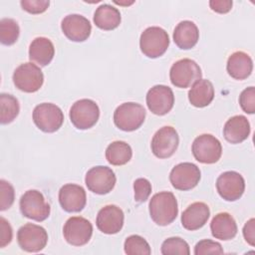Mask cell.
<instances>
[{
	"mask_svg": "<svg viewBox=\"0 0 255 255\" xmlns=\"http://www.w3.org/2000/svg\"><path fill=\"white\" fill-rule=\"evenodd\" d=\"M148 208L151 219L159 226L172 223L178 214L177 200L169 191L155 193L149 200Z\"/></svg>",
	"mask_w": 255,
	"mask_h": 255,
	"instance_id": "cell-1",
	"label": "cell"
},
{
	"mask_svg": "<svg viewBox=\"0 0 255 255\" xmlns=\"http://www.w3.org/2000/svg\"><path fill=\"white\" fill-rule=\"evenodd\" d=\"M169 46L167 32L157 26L146 28L140 35L139 48L144 56L155 59L162 56Z\"/></svg>",
	"mask_w": 255,
	"mask_h": 255,
	"instance_id": "cell-2",
	"label": "cell"
},
{
	"mask_svg": "<svg viewBox=\"0 0 255 255\" xmlns=\"http://www.w3.org/2000/svg\"><path fill=\"white\" fill-rule=\"evenodd\" d=\"M144 108L133 102L120 105L114 113V123L122 130L133 131L141 127L145 120Z\"/></svg>",
	"mask_w": 255,
	"mask_h": 255,
	"instance_id": "cell-3",
	"label": "cell"
},
{
	"mask_svg": "<svg viewBox=\"0 0 255 255\" xmlns=\"http://www.w3.org/2000/svg\"><path fill=\"white\" fill-rule=\"evenodd\" d=\"M20 211L23 216L41 222L46 220L51 211L50 204L45 200L44 195L36 190H27L20 198Z\"/></svg>",
	"mask_w": 255,
	"mask_h": 255,
	"instance_id": "cell-4",
	"label": "cell"
},
{
	"mask_svg": "<svg viewBox=\"0 0 255 255\" xmlns=\"http://www.w3.org/2000/svg\"><path fill=\"white\" fill-rule=\"evenodd\" d=\"M202 77L199 65L191 59H181L176 61L170 68L169 79L173 86L185 89L192 86Z\"/></svg>",
	"mask_w": 255,
	"mask_h": 255,
	"instance_id": "cell-5",
	"label": "cell"
},
{
	"mask_svg": "<svg viewBox=\"0 0 255 255\" xmlns=\"http://www.w3.org/2000/svg\"><path fill=\"white\" fill-rule=\"evenodd\" d=\"M69 116L75 128L88 129L97 124L100 118V109L95 101L82 99L73 104Z\"/></svg>",
	"mask_w": 255,
	"mask_h": 255,
	"instance_id": "cell-6",
	"label": "cell"
},
{
	"mask_svg": "<svg viewBox=\"0 0 255 255\" xmlns=\"http://www.w3.org/2000/svg\"><path fill=\"white\" fill-rule=\"evenodd\" d=\"M33 122L42 131L55 132L64 123V114L55 104L42 103L33 111Z\"/></svg>",
	"mask_w": 255,
	"mask_h": 255,
	"instance_id": "cell-7",
	"label": "cell"
},
{
	"mask_svg": "<svg viewBox=\"0 0 255 255\" xmlns=\"http://www.w3.org/2000/svg\"><path fill=\"white\" fill-rule=\"evenodd\" d=\"M13 83L17 89L25 93H35L44 83L41 69L32 62L21 64L13 73Z\"/></svg>",
	"mask_w": 255,
	"mask_h": 255,
	"instance_id": "cell-8",
	"label": "cell"
},
{
	"mask_svg": "<svg viewBox=\"0 0 255 255\" xmlns=\"http://www.w3.org/2000/svg\"><path fill=\"white\" fill-rule=\"evenodd\" d=\"M191 150L197 161L212 164L220 159L222 154V145L214 135L210 133H203L193 140Z\"/></svg>",
	"mask_w": 255,
	"mask_h": 255,
	"instance_id": "cell-9",
	"label": "cell"
},
{
	"mask_svg": "<svg viewBox=\"0 0 255 255\" xmlns=\"http://www.w3.org/2000/svg\"><path fill=\"white\" fill-rule=\"evenodd\" d=\"M17 241L20 248L26 252H39L48 242V233L40 225L27 223L21 226L17 232Z\"/></svg>",
	"mask_w": 255,
	"mask_h": 255,
	"instance_id": "cell-10",
	"label": "cell"
},
{
	"mask_svg": "<svg viewBox=\"0 0 255 255\" xmlns=\"http://www.w3.org/2000/svg\"><path fill=\"white\" fill-rule=\"evenodd\" d=\"M117 177L112 168L104 165L94 166L88 170L85 183L88 189L96 194L104 195L111 192L116 185Z\"/></svg>",
	"mask_w": 255,
	"mask_h": 255,
	"instance_id": "cell-11",
	"label": "cell"
},
{
	"mask_svg": "<svg viewBox=\"0 0 255 255\" xmlns=\"http://www.w3.org/2000/svg\"><path fill=\"white\" fill-rule=\"evenodd\" d=\"M63 235L69 244L83 246L92 238L93 225L88 219L82 216H73L66 221L63 228Z\"/></svg>",
	"mask_w": 255,
	"mask_h": 255,
	"instance_id": "cell-12",
	"label": "cell"
},
{
	"mask_svg": "<svg viewBox=\"0 0 255 255\" xmlns=\"http://www.w3.org/2000/svg\"><path fill=\"white\" fill-rule=\"evenodd\" d=\"M179 143L178 133L174 128L165 126L160 128L153 135L150 143L152 153L158 158H168L177 149Z\"/></svg>",
	"mask_w": 255,
	"mask_h": 255,
	"instance_id": "cell-13",
	"label": "cell"
},
{
	"mask_svg": "<svg viewBox=\"0 0 255 255\" xmlns=\"http://www.w3.org/2000/svg\"><path fill=\"white\" fill-rule=\"evenodd\" d=\"M201 172L197 165L191 162H181L176 164L169 173V181L177 190H190L194 188L200 180Z\"/></svg>",
	"mask_w": 255,
	"mask_h": 255,
	"instance_id": "cell-14",
	"label": "cell"
},
{
	"mask_svg": "<svg viewBox=\"0 0 255 255\" xmlns=\"http://www.w3.org/2000/svg\"><path fill=\"white\" fill-rule=\"evenodd\" d=\"M216 189L219 195L226 201H235L244 193L245 181L239 172L233 170L225 171L218 176Z\"/></svg>",
	"mask_w": 255,
	"mask_h": 255,
	"instance_id": "cell-15",
	"label": "cell"
},
{
	"mask_svg": "<svg viewBox=\"0 0 255 255\" xmlns=\"http://www.w3.org/2000/svg\"><path fill=\"white\" fill-rule=\"evenodd\" d=\"M146 105L152 114L157 116L166 115L171 111L174 105L172 90L165 85L152 87L146 94Z\"/></svg>",
	"mask_w": 255,
	"mask_h": 255,
	"instance_id": "cell-16",
	"label": "cell"
},
{
	"mask_svg": "<svg viewBox=\"0 0 255 255\" xmlns=\"http://www.w3.org/2000/svg\"><path fill=\"white\" fill-rule=\"evenodd\" d=\"M124 211L117 205L110 204L100 209L97 215L96 224L98 229L105 234L119 233L124 226Z\"/></svg>",
	"mask_w": 255,
	"mask_h": 255,
	"instance_id": "cell-17",
	"label": "cell"
},
{
	"mask_svg": "<svg viewBox=\"0 0 255 255\" xmlns=\"http://www.w3.org/2000/svg\"><path fill=\"white\" fill-rule=\"evenodd\" d=\"M61 29L69 40L84 42L91 35L92 25L86 17L79 14H70L62 20Z\"/></svg>",
	"mask_w": 255,
	"mask_h": 255,
	"instance_id": "cell-18",
	"label": "cell"
},
{
	"mask_svg": "<svg viewBox=\"0 0 255 255\" xmlns=\"http://www.w3.org/2000/svg\"><path fill=\"white\" fill-rule=\"evenodd\" d=\"M59 202L67 212H80L87 203L86 191L81 185L67 183L59 190Z\"/></svg>",
	"mask_w": 255,
	"mask_h": 255,
	"instance_id": "cell-19",
	"label": "cell"
},
{
	"mask_svg": "<svg viewBox=\"0 0 255 255\" xmlns=\"http://www.w3.org/2000/svg\"><path fill=\"white\" fill-rule=\"evenodd\" d=\"M210 215V210L204 202L191 203L181 214V224L189 231L197 230L205 225Z\"/></svg>",
	"mask_w": 255,
	"mask_h": 255,
	"instance_id": "cell-20",
	"label": "cell"
},
{
	"mask_svg": "<svg viewBox=\"0 0 255 255\" xmlns=\"http://www.w3.org/2000/svg\"><path fill=\"white\" fill-rule=\"evenodd\" d=\"M250 124L244 116L231 117L224 125L223 135L224 138L233 144L244 141L250 134Z\"/></svg>",
	"mask_w": 255,
	"mask_h": 255,
	"instance_id": "cell-21",
	"label": "cell"
},
{
	"mask_svg": "<svg viewBox=\"0 0 255 255\" xmlns=\"http://www.w3.org/2000/svg\"><path fill=\"white\" fill-rule=\"evenodd\" d=\"M226 70L231 78L239 81L245 80L252 73L253 61L247 53L236 51L229 56Z\"/></svg>",
	"mask_w": 255,
	"mask_h": 255,
	"instance_id": "cell-22",
	"label": "cell"
},
{
	"mask_svg": "<svg viewBox=\"0 0 255 255\" xmlns=\"http://www.w3.org/2000/svg\"><path fill=\"white\" fill-rule=\"evenodd\" d=\"M210 230L212 236L216 239L227 241L236 236L237 224L232 215L227 212H220L212 218Z\"/></svg>",
	"mask_w": 255,
	"mask_h": 255,
	"instance_id": "cell-23",
	"label": "cell"
},
{
	"mask_svg": "<svg viewBox=\"0 0 255 255\" xmlns=\"http://www.w3.org/2000/svg\"><path fill=\"white\" fill-rule=\"evenodd\" d=\"M55 55V47L52 41L46 37L35 38L29 47V59L31 62L45 67L51 63Z\"/></svg>",
	"mask_w": 255,
	"mask_h": 255,
	"instance_id": "cell-24",
	"label": "cell"
},
{
	"mask_svg": "<svg viewBox=\"0 0 255 255\" xmlns=\"http://www.w3.org/2000/svg\"><path fill=\"white\" fill-rule=\"evenodd\" d=\"M198 39L199 31L192 21H181L173 31V41L175 45L182 50H189L193 48L198 42Z\"/></svg>",
	"mask_w": 255,
	"mask_h": 255,
	"instance_id": "cell-25",
	"label": "cell"
},
{
	"mask_svg": "<svg viewBox=\"0 0 255 255\" xmlns=\"http://www.w3.org/2000/svg\"><path fill=\"white\" fill-rule=\"evenodd\" d=\"M214 99V88L209 80L200 79L195 82L188 92L190 104L196 108L207 107Z\"/></svg>",
	"mask_w": 255,
	"mask_h": 255,
	"instance_id": "cell-26",
	"label": "cell"
},
{
	"mask_svg": "<svg viewBox=\"0 0 255 255\" xmlns=\"http://www.w3.org/2000/svg\"><path fill=\"white\" fill-rule=\"evenodd\" d=\"M121 21L120 11L110 4H102L96 9L94 14L95 25L105 31L116 29L121 24Z\"/></svg>",
	"mask_w": 255,
	"mask_h": 255,
	"instance_id": "cell-27",
	"label": "cell"
},
{
	"mask_svg": "<svg viewBox=\"0 0 255 255\" xmlns=\"http://www.w3.org/2000/svg\"><path fill=\"white\" fill-rule=\"evenodd\" d=\"M131 156L132 150L130 145L123 140L113 141L106 149V158L112 165H124L130 160Z\"/></svg>",
	"mask_w": 255,
	"mask_h": 255,
	"instance_id": "cell-28",
	"label": "cell"
},
{
	"mask_svg": "<svg viewBox=\"0 0 255 255\" xmlns=\"http://www.w3.org/2000/svg\"><path fill=\"white\" fill-rule=\"evenodd\" d=\"M0 121L2 125H7L13 122L20 112L18 100L12 95L2 93L0 95Z\"/></svg>",
	"mask_w": 255,
	"mask_h": 255,
	"instance_id": "cell-29",
	"label": "cell"
},
{
	"mask_svg": "<svg viewBox=\"0 0 255 255\" xmlns=\"http://www.w3.org/2000/svg\"><path fill=\"white\" fill-rule=\"evenodd\" d=\"M20 28L12 18H3L0 21V41L3 45L11 46L18 40Z\"/></svg>",
	"mask_w": 255,
	"mask_h": 255,
	"instance_id": "cell-30",
	"label": "cell"
},
{
	"mask_svg": "<svg viewBox=\"0 0 255 255\" xmlns=\"http://www.w3.org/2000/svg\"><path fill=\"white\" fill-rule=\"evenodd\" d=\"M124 249L128 255H149L151 253L149 244L139 235L128 236L125 241Z\"/></svg>",
	"mask_w": 255,
	"mask_h": 255,
	"instance_id": "cell-31",
	"label": "cell"
},
{
	"mask_svg": "<svg viewBox=\"0 0 255 255\" xmlns=\"http://www.w3.org/2000/svg\"><path fill=\"white\" fill-rule=\"evenodd\" d=\"M161 254L163 255H189L188 243L180 237H170L165 239L161 244Z\"/></svg>",
	"mask_w": 255,
	"mask_h": 255,
	"instance_id": "cell-32",
	"label": "cell"
},
{
	"mask_svg": "<svg viewBox=\"0 0 255 255\" xmlns=\"http://www.w3.org/2000/svg\"><path fill=\"white\" fill-rule=\"evenodd\" d=\"M15 199L14 187L10 182L1 179L0 180V210L4 211L10 208Z\"/></svg>",
	"mask_w": 255,
	"mask_h": 255,
	"instance_id": "cell-33",
	"label": "cell"
},
{
	"mask_svg": "<svg viewBox=\"0 0 255 255\" xmlns=\"http://www.w3.org/2000/svg\"><path fill=\"white\" fill-rule=\"evenodd\" d=\"M134 200L138 203H142L147 200L151 193V183L146 178H137L133 182Z\"/></svg>",
	"mask_w": 255,
	"mask_h": 255,
	"instance_id": "cell-34",
	"label": "cell"
},
{
	"mask_svg": "<svg viewBox=\"0 0 255 255\" xmlns=\"http://www.w3.org/2000/svg\"><path fill=\"white\" fill-rule=\"evenodd\" d=\"M223 248L220 243L212 241L210 239H203L196 243L194 247L195 255H204V254H223Z\"/></svg>",
	"mask_w": 255,
	"mask_h": 255,
	"instance_id": "cell-35",
	"label": "cell"
},
{
	"mask_svg": "<svg viewBox=\"0 0 255 255\" xmlns=\"http://www.w3.org/2000/svg\"><path fill=\"white\" fill-rule=\"evenodd\" d=\"M239 104L246 114L255 113V88L249 87L243 90L239 96Z\"/></svg>",
	"mask_w": 255,
	"mask_h": 255,
	"instance_id": "cell-36",
	"label": "cell"
},
{
	"mask_svg": "<svg viewBox=\"0 0 255 255\" xmlns=\"http://www.w3.org/2000/svg\"><path fill=\"white\" fill-rule=\"evenodd\" d=\"M20 4L22 9L30 14H41L48 9L50 2L48 0H22Z\"/></svg>",
	"mask_w": 255,
	"mask_h": 255,
	"instance_id": "cell-37",
	"label": "cell"
},
{
	"mask_svg": "<svg viewBox=\"0 0 255 255\" xmlns=\"http://www.w3.org/2000/svg\"><path fill=\"white\" fill-rule=\"evenodd\" d=\"M13 237V231L10 223L4 218L0 217V247L4 248L7 246Z\"/></svg>",
	"mask_w": 255,
	"mask_h": 255,
	"instance_id": "cell-38",
	"label": "cell"
},
{
	"mask_svg": "<svg viewBox=\"0 0 255 255\" xmlns=\"http://www.w3.org/2000/svg\"><path fill=\"white\" fill-rule=\"evenodd\" d=\"M233 2L231 0H211L209 1V6L212 11L219 13V14H225L229 12L232 8Z\"/></svg>",
	"mask_w": 255,
	"mask_h": 255,
	"instance_id": "cell-39",
	"label": "cell"
},
{
	"mask_svg": "<svg viewBox=\"0 0 255 255\" xmlns=\"http://www.w3.org/2000/svg\"><path fill=\"white\" fill-rule=\"evenodd\" d=\"M243 236L248 244L255 245V219H249L243 227Z\"/></svg>",
	"mask_w": 255,
	"mask_h": 255,
	"instance_id": "cell-40",
	"label": "cell"
},
{
	"mask_svg": "<svg viewBox=\"0 0 255 255\" xmlns=\"http://www.w3.org/2000/svg\"><path fill=\"white\" fill-rule=\"evenodd\" d=\"M116 4H118V5H125V6H128V5H131L132 3H133V1H128V2H122V1H117V0H115L114 1Z\"/></svg>",
	"mask_w": 255,
	"mask_h": 255,
	"instance_id": "cell-41",
	"label": "cell"
}]
</instances>
